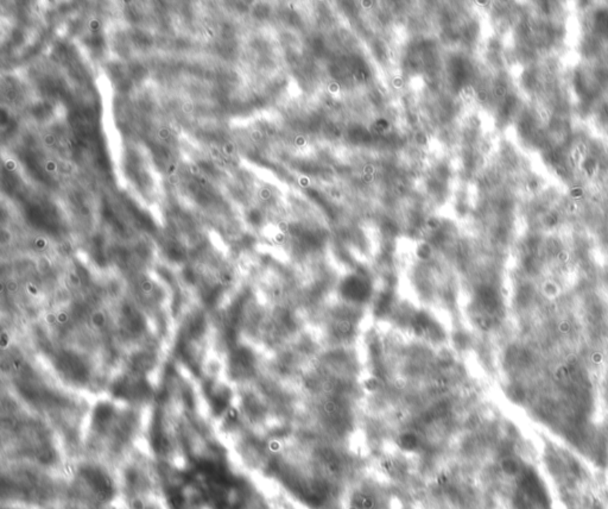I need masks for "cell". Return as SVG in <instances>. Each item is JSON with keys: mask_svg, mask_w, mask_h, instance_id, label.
I'll list each match as a JSON object with an SVG mask.
<instances>
[{"mask_svg": "<svg viewBox=\"0 0 608 509\" xmlns=\"http://www.w3.org/2000/svg\"><path fill=\"white\" fill-rule=\"evenodd\" d=\"M5 168L9 170V172H13V170H16V168H17V163L13 161V160H8V161L5 162Z\"/></svg>", "mask_w": 608, "mask_h": 509, "instance_id": "ba28073f", "label": "cell"}, {"mask_svg": "<svg viewBox=\"0 0 608 509\" xmlns=\"http://www.w3.org/2000/svg\"><path fill=\"white\" fill-rule=\"evenodd\" d=\"M158 136H160V138H162V140H168L170 137L169 129L168 127H161L158 130Z\"/></svg>", "mask_w": 608, "mask_h": 509, "instance_id": "8992f818", "label": "cell"}, {"mask_svg": "<svg viewBox=\"0 0 608 509\" xmlns=\"http://www.w3.org/2000/svg\"><path fill=\"white\" fill-rule=\"evenodd\" d=\"M43 142L47 147H52V145H55V143H56V137L52 135V134H48V135L44 136Z\"/></svg>", "mask_w": 608, "mask_h": 509, "instance_id": "3957f363", "label": "cell"}, {"mask_svg": "<svg viewBox=\"0 0 608 509\" xmlns=\"http://www.w3.org/2000/svg\"><path fill=\"white\" fill-rule=\"evenodd\" d=\"M220 150H221V153L224 156L230 157L232 156V155H233V154H235V144L232 143V142H226V143L222 144V147L221 148H220Z\"/></svg>", "mask_w": 608, "mask_h": 509, "instance_id": "6da1fadb", "label": "cell"}, {"mask_svg": "<svg viewBox=\"0 0 608 509\" xmlns=\"http://www.w3.org/2000/svg\"><path fill=\"white\" fill-rule=\"evenodd\" d=\"M209 154H210V157L213 158L214 161L217 162L219 160H221V150L217 148V147H212V148L209 149Z\"/></svg>", "mask_w": 608, "mask_h": 509, "instance_id": "7a4b0ae2", "label": "cell"}, {"mask_svg": "<svg viewBox=\"0 0 608 509\" xmlns=\"http://www.w3.org/2000/svg\"><path fill=\"white\" fill-rule=\"evenodd\" d=\"M44 169L47 170L48 173H55L57 169L56 162L48 160V161L45 162V165H44Z\"/></svg>", "mask_w": 608, "mask_h": 509, "instance_id": "277c9868", "label": "cell"}, {"mask_svg": "<svg viewBox=\"0 0 608 509\" xmlns=\"http://www.w3.org/2000/svg\"><path fill=\"white\" fill-rule=\"evenodd\" d=\"M88 25H89V29L91 31H98L100 29L101 23L99 19H96V18H91L89 23H88Z\"/></svg>", "mask_w": 608, "mask_h": 509, "instance_id": "5b68a950", "label": "cell"}, {"mask_svg": "<svg viewBox=\"0 0 608 509\" xmlns=\"http://www.w3.org/2000/svg\"><path fill=\"white\" fill-rule=\"evenodd\" d=\"M189 170H191V174L195 175V176H199V175H200V168H199V167H197V165H195V163H193V165H191V168H189Z\"/></svg>", "mask_w": 608, "mask_h": 509, "instance_id": "9c48e42d", "label": "cell"}, {"mask_svg": "<svg viewBox=\"0 0 608 509\" xmlns=\"http://www.w3.org/2000/svg\"><path fill=\"white\" fill-rule=\"evenodd\" d=\"M177 165H175V163H170L166 167V175L168 176H171V175L177 174Z\"/></svg>", "mask_w": 608, "mask_h": 509, "instance_id": "52a82bcc", "label": "cell"}, {"mask_svg": "<svg viewBox=\"0 0 608 509\" xmlns=\"http://www.w3.org/2000/svg\"><path fill=\"white\" fill-rule=\"evenodd\" d=\"M168 181L171 185H177L178 181H180V178H178L177 174L171 175V176H168Z\"/></svg>", "mask_w": 608, "mask_h": 509, "instance_id": "8fae6325", "label": "cell"}, {"mask_svg": "<svg viewBox=\"0 0 608 509\" xmlns=\"http://www.w3.org/2000/svg\"><path fill=\"white\" fill-rule=\"evenodd\" d=\"M197 181H199V183H200L202 186H206V185L208 183V181H207V178H204V176H201V175H199V176H197Z\"/></svg>", "mask_w": 608, "mask_h": 509, "instance_id": "7c38bea8", "label": "cell"}, {"mask_svg": "<svg viewBox=\"0 0 608 509\" xmlns=\"http://www.w3.org/2000/svg\"><path fill=\"white\" fill-rule=\"evenodd\" d=\"M206 31H207V34H209V36H210V37H214L213 31H212V29H210V28H206Z\"/></svg>", "mask_w": 608, "mask_h": 509, "instance_id": "5bb4252c", "label": "cell"}, {"mask_svg": "<svg viewBox=\"0 0 608 509\" xmlns=\"http://www.w3.org/2000/svg\"><path fill=\"white\" fill-rule=\"evenodd\" d=\"M253 140H259L261 138V135H259V132H253L252 134Z\"/></svg>", "mask_w": 608, "mask_h": 509, "instance_id": "4fadbf2b", "label": "cell"}, {"mask_svg": "<svg viewBox=\"0 0 608 509\" xmlns=\"http://www.w3.org/2000/svg\"><path fill=\"white\" fill-rule=\"evenodd\" d=\"M182 110L184 114H191V111H193V105L191 103H186V104L183 105Z\"/></svg>", "mask_w": 608, "mask_h": 509, "instance_id": "30bf717a", "label": "cell"}]
</instances>
